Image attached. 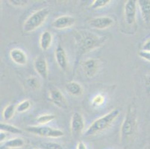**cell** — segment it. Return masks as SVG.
I'll return each instance as SVG.
<instances>
[{"label": "cell", "instance_id": "cell-30", "mask_svg": "<svg viewBox=\"0 0 150 149\" xmlns=\"http://www.w3.org/2000/svg\"><path fill=\"white\" fill-rule=\"evenodd\" d=\"M6 138H7L6 133L4 132V131H1V132H0V141H1V143L5 142Z\"/></svg>", "mask_w": 150, "mask_h": 149}, {"label": "cell", "instance_id": "cell-31", "mask_svg": "<svg viewBox=\"0 0 150 149\" xmlns=\"http://www.w3.org/2000/svg\"><path fill=\"white\" fill-rule=\"evenodd\" d=\"M77 149H87V147H86L85 144H84L83 142L80 141V142H79V143H78Z\"/></svg>", "mask_w": 150, "mask_h": 149}, {"label": "cell", "instance_id": "cell-22", "mask_svg": "<svg viewBox=\"0 0 150 149\" xmlns=\"http://www.w3.org/2000/svg\"><path fill=\"white\" fill-rule=\"evenodd\" d=\"M31 103L29 100H24L16 106V110L18 113H23L30 109Z\"/></svg>", "mask_w": 150, "mask_h": 149}, {"label": "cell", "instance_id": "cell-26", "mask_svg": "<svg viewBox=\"0 0 150 149\" xmlns=\"http://www.w3.org/2000/svg\"><path fill=\"white\" fill-rule=\"evenodd\" d=\"M11 5H14V6L17 7H22L24 6V5H27L28 3V1H25V0H10L9 1Z\"/></svg>", "mask_w": 150, "mask_h": 149}, {"label": "cell", "instance_id": "cell-4", "mask_svg": "<svg viewBox=\"0 0 150 149\" xmlns=\"http://www.w3.org/2000/svg\"><path fill=\"white\" fill-rule=\"evenodd\" d=\"M50 13L48 8H42L30 15L23 24V31L29 33L38 29L46 21Z\"/></svg>", "mask_w": 150, "mask_h": 149}, {"label": "cell", "instance_id": "cell-20", "mask_svg": "<svg viewBox=\"0 0 150 149\" xmlns=\"http://www.w3.org/2000/svg\"><path fill=\"white\" fill-rule=\"evenodd\" d=\"M15 111L16 110V106H14L13 105H9L4 109L3 112H2V117H3V119L5 121H8L11 119H12V117H13L14 115Z\"/></svg>", "mask_w": 150, "mask_h": 149}, {"label": "cell", "instance_id": "cell-6", "mask_svg": "<svg viewBox=\"0 0 150 149\" xmlns=\"http://www.w3.org/2000/svg\"><path fill=\"white\" fill-rule=\"evenodd\" d=\"M49 98L50 102L61 109L67 108L68 104L64 95L55 87H51L49 90Z\"/></svg>", "mask_w": 150, "mask_h": 149}, {"label": "cell", "instance_id": "cell-9", "mask_svg": "<svg viewBox=\"0 0 150 149\" xmlns=\"http://www.w3.org/2000/svg\"><path fill=\"white\" fill-rule=\"evenodd\" d=\"M99 61L96 59L91 58L86 60L82 64V69L84 74L89 78L95 76L99 69Z\"/></svg>", "mask_w": 150, "mask_h": 149}, {"label": "cell", "instance_id": "cell-8", "mask_svg": "<svg viewBox=\"0 0 150 149\" xmlns=\"http://www.w3.org/2000/svg\"><path fill=\"white\" fill-rule=\"evenodd\" d=\"M76 23V18L72 16L65 15L58 17L53 21L52 25L53 28L56 29H65V28H70L73 26Z\"/></svg>", "mask_w": 150, "mask_h": 149}, {"label": "cell", "instance_id": "cell-7", "mask_svg": "<svg viewBox=\"0 0 150 149\" xmlns=\"http://www.w3.org/2000/svg\"><path fill=\"white\" fill-rule=\"evenodd\" d=\"M137 1L128 0L124 6V16L126 24L133 25L135 23L137 14Z\"/></svg>", "mask_w": 150, "mask_h": 149}, {"label": "cell", "instance_id": "cell-5", "mask_svg": "<svg viewBox=\"0 0 150 149\" xmlns=\"http://www.w3.org/2000/svg\"><path fill=\"white\" fill-rule=\"evenodd\" d=\"M27 132L46 138H60L64 136V133L62 131L49 126H28L25 128Z\"/></svg>", "mask_w": 150, "mask_h": 149}, {"label": "cell", "instance_id": "cell-13", "mask_svg": "<svg viewBox=\"0 0 150 149\" xmlns=\"http://www.w3.org/2000/svg\"><path fill=\"white\" fill-rule=\"evenodd\" d=\"M54 56H55V60H56L58 66L62 70H66L68 65L67 56V53L61 45H58L57 46L56 49H55Z\"/></svg>", "mask_w": 150, "mask_h": 149}, {"label": "cell", "instance_id": "cell-24", "mask_svg": "<svg viewBox=\"0 0 150 149\" xmlns=\"http://www.w3.org/2000/svg\"><path fill=\"white\" fill-rule=\"evenodd\" d=\"M40 146L43 149H63L62 146L56 143H43Z\"/></svg>", "mask_w": 150, "mask_h": 149}, {"label": "cell", "instance_id": "cell-18", "mask_svg": "<svg viewBox=\"0 0 150 149\" xmlns=\"http://www.w3.org/2000/svg\"><path fill=\"white\" fill-rule=\"evenodd\" d=\"M24 145H25L24 139L20 137H16L5 142L2 147H1V148H19L23 147Z\"/></svg>", "mask_w": 150, "mask_h": 149}, {"label": "cell", "instance_id": "cell-19", "mask_svg": "<svg viewBox=\"0 0 150 149\" xmlns=\"http://www.w3.org/2000/svg\"><path fill=\"white\" fill-rule=\"evenodd\" d=\"M0 130L5 133H12V134H21L23 133L21 129L12 125H9L7 123H1L0 124Z\"/></svg>", "mask_w": 150, "mask_h": 149}, {"label": "cell", "instance_id": "cell-11", "mask_svg": "<svg viewBox=\"0 0 150 149\" xmlns=\"http://www.w3.org/2000/svg\"><path fill=\"white\" fill-rule=\"evenodd\" d=\"M114 21L112 18L108 16H100L91 19L89 21V25L92 28L97 29H105L111 26Z\"/></svg>", "mask_w": 150, "mask_h": 149}, {"label": "cell", "instance_id": "cell-16", "mask_svg": "<svg viewBox=\"0 0 150 149\" xmlns=\"http://www.w3.org/2000/svg\"><path fill=\"white\" fill-rule=\"evenodd\" d=\"M65 89L68 93L74 96H80L83 93V88L81 85L76 81L68 82L65 86Z\"/></svg>", "mask_w": 150, "mask_h": 149}, {"label": "cell", "instance_id": "cell-1", "mask_svg": "<svg viewBox=\"0 0 150 149\" xmlns=\"http://www.w3.org/2000/svg\"><path fill=\"white\" fill-rule=\"evenodd\" d=\"M76 40L78 52L79 53V55H81L102 46L107 40V37L97 36L88 31H81L78 34Z\"/></svg>", "mask_w": 150, "mask_h": 149}, {"label": "cell", "instance_id": "cell-28", "mask_svg": "<svg viewBox=\"0 0 150 149\" xmlns=\"http://www.w3.org/2000/svg\"><path fill=\"white\" fill-rule=\"evenodd\" d=\"M103 102H104V97L99 95L95 97L93 100V104L95 105H101Z\"/></svg>", "mask_w": 150, "mask_h": 149}, {"label": "cell", "instance_id": "cell-29", "mask_svg": "<svg viewBox=\"0 0 150 149\" xmlns=\"http://www.w3.org/2000/svg\"><path fill=\"white\" fill-rule=\"evenodd\" d=\"M141 50L142 51L150 52V39L147 40L145 43H144V44L142 46Z\"/></svg>", "mask_w": 150, "mask_h": 149}, {"label": "cell", "instance_id": "cell-33", "mask_svg": "<svg viewBox=\"0 0 150 149\" xmlns=\"http://www.w3.org/2000/svg\"><path fill=\"white\" fill-rule=\"evenodd\" d=\"M144 149H150V143H149V144L147 145L146 146V148Z\"/></svg>", "mask_w": 150, "mask_h": 149}, {"label": "cell", "instance_id": "cell-23", "mask_svg": "<svg viewBox=\"0 0 150 149\" xmlns=\"http://www.w3.org/2000/svg\"><path fill=\"white\" fill-rule=\"evenodd\" d=\"M110 2V0H94L91 5V8L92 9H99V8H102L106 6Z\"/></svg>", "mask_w": 150, "mask_h": 149}, {"label": "cell", "instance_id": "cell-17", "mask_svg": "<svg viewBox=\"0 0 150 149\" xmlns=\"http://www.w3.org/2000/svg\"><path fill=\"white\" fill-rule=\"evenodd\" d=\"M52 42V35L48 31H45L42 33L40 37V46L42 50L46 51L51 46Z\"/></svg>", "mask_w": 150, "mask_h": 149}, {"label": "cell", "instance_id": "cell-27", "mask_svg": "<svg viewBox=\"0 0 150 149\" xmlns=\"http://www.w3.org/2000/svg\"><path fill=\"white\" fill-rule=\"evenodd\" d=\"M138 55L140 56L141 58L146 60V61L150 62V52H144L140 50L138 52Z\"/></svg>", "mask_w": 150, "mask_h": 149}, {"label": "cell", "instance_id": "cell-14", "mask_svg": "<svg viewBox=\"0 0 150 149\" xmlns=\"http://www.w3.org/2000/svg\"><path fill=\"white\" fill-rule=\"evenodd\" d=\"M10 57L12 61L17 65L23 66L27 63V55L22 49H11L10 52Z\"/></svg>", "mask_w": 150, "mask_h": 149}, {"label": "cell", "instance_id": "cell-25", "mask_svg": "<svg viewBox=\"0 0 150 149\" xmlns=\"http://www.w3.org/2000/svg\"><path fill=\"white\" fill-rule=\"evenodd\" d=\"M27 85L30 87V88L33 89V90H35L38 87V80L35 77H30L28 78L26 80Z\"/></svg>", "mask_w": 150, "mask_h": 149}, {"label": "cell", "instance_id": "cell-21", "mask_svg": "<svg viewBox=\"0 0 150 149\" xmlns=\"http://www.w3.org/2000/svg\"><path fill=\"white\" fill-rule=\"evenodd\" d=\"M55 119V115L54 114H45L40 116V117L37 118V121H38L40 125H45L50 121H53Z\"/></svg>", "mask_w": 150, "mask_h": 149}, {"label": "cell", "instance_id": "cell-2", "mask_svg": "<svg viewBox=\"0 0 150 149\" xmlns=\"http://www.w3.org/2000/svg\"><path fill=\"white\" fill-rule=\"evenodd\" d=\"M119 114L120 110L118 108H115L107 114L104 115L103 117L95 120L85 131V136H93L109 128L114 120L118 117Z\"/></svg>", "mask_w": 150, "mask_h": 149}, {"label": "cell", "instance_id": "cell-32", "mask_svg": "<svg viewBox=\"0 0 150 149\" xmlns=\"http://www.w3.org/2000/svg\"><path fill=\"white\" fill-rule=\"evenodd\" d=\"M147 84H149L150 85V75H149L148 77H147Z\"/></svg>", "mask_w": 150, "mask_h": 149}, {"label": "cell", "instance_id": "cell-12", "mask_svg": "<svg viewBox=\"0 0 150 149\" xmlns=\"http://www.w3.org/2000/svg\"><path fill=\"white\" fill-rule=\"evenodd\" d=\"M34 67L37 73L43 79L48 77V65L45 57L42 56H38L34 61Z\"/></svg>", "mask_w": 150, "mask_h": 149}, {"label": "cell", "instance_id": "cell-3", "mask_svg": "<svg viewBox=\"0 0 150 149\" xmlns=\"http://www.w3.org/2000/svg\"><path fill=\"white\" fill-rule=\"evenodd\" d=\"M137 128V113L133 105H130L126 112L120 130V139L126 142L132 137Z\"/></svg>", "mask_w": 150, "mask_h": 149}, {"label": "cell", "instance_id": "cell-10", "mask_svg": "<svg viewBox=\"0 0 150 149\" xmlns=\"http://www.w3.org/2000/svg\"><path fill=\"white\" fill-rule=\"evenodd\" d=\"M70 128L72 133L74 134H80L84 128V118L81 113L75 112L72 116Z\"/></svg>", "mask_w": 150, "mask_h": 149}, {"label": "cell", "instance_id": "cell-15", "mask_svg": "<svg viewBox=\"0 0 150 149\" xmlns=\"http://www.w3.org/2000/svg\"><path fill=\"white\" fill-rule=\"evenodd\" d=\"M140 9V14L144 23H150V0H138L137 1Z\"/></svg>", "mask_w": 150, "mask_h": 149}]
</instances>
